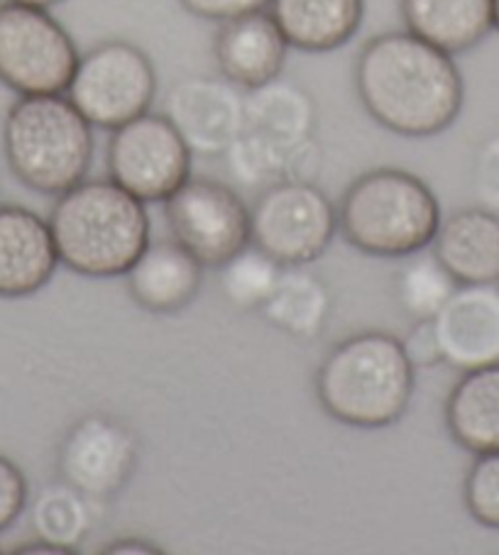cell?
Listing matches in <instances>:
<instances>
[{"label": "cell", "instance_id": "7", "mask_svg": "<svg viewBox=\"0 0 499 555\" xmlns=\"http://www.w3.org/2000/svg\"><path fill=\"white\" fill-rule=\"evenodd\" d=\"M66 99L93 128L111 132L152 111L157 69L138 44L105 40L79 56Z\"/></svg>", "mask_w": 499, "mask_h": 555}, {"label": "cell", "instance_id": "35", "mask_svg": "<svg viewBox=\"0 0 499 555\" xmlns=\"http://www.w3.org/2000/svg\"><path fill=\"white\" fill-rule=\"evenodd\" d=\"M17 3H25V5H37V8H54L64 3V0H17Z\"/></svg>", "mask_w": 499, "mask_h": 555}, {"label": "cell", "instance_id": "25", "mask_svg": "<svg viewBox=\"0 0 499 555\" xmlns=\"http://www.w3.org/2000/svg\"><path fill=\"white\" fill-rule=\"evenodd\" d=\"M458 282L450 276L434 253H417L407 257V264L397 272L395 294L399 309L414 321H434L444 309Z\"/></svg>", "mask_w": 499, "mask_h": 555}, {"label": "cell", "instance_id": "20", "mask_svg": "<svg viewBox=\"0 0 499 555\" xmlns=\"http://www.w3.org/2000/svg\"><path fill=\"white\" fill-rule=\"evenodd\" d=\"M456 446L479 455L499 451V365L463 372L444 409Z\"/></svg>", "mask_w": 499, "mask_h": 555}, {"label": "cell", "instance_id": "10", "mask_svg": "<svg viewBox=\"0 0 499 555\" xmlns=\"http://www.w3.org/2000/svg\"><path fill=\"white\" fill-rule=\"evenodd\" d=\"M165 218L177 241L206 270H218L250 245V206L218 179L191 177L165 201Z\"/></svg>", "mask_w": 499, "mask_h": 555}, {"label": "cell", "instance_id": "31", "mask_svg": "<svg viewBox=\"0 0 499 555\" xmlns=\"http://www.w3.org/2000/svg\"><path fill=\"white\" fill-rule=\"evenodd\" d=\"M475 191L483 206L499 214V138L479 150L475 165Z\"/></svg>", "mask_w": 499, "mask_h": 555}, {"label": "cell", "instance_id": "1", "mask_svg": "<svg viewBox=\"0 0 499 555\" xmlns=\"http://www.w3.org/2000/svg\"><path fill=\"white\" fill-rule=\"evenodd\" d=\"M355 91L378 126L411 140L446 132L465 103V81L453 54L409 30L380 33L362 44Z\"/></svg>", "mask_w": 499, "mask_h": 555}, {"label": "cell", "instance_id": "21", "mask_svg": "<svg viewBox=\"0 0 499 555\" xmlns=\"http://www.w3.org/2000/svg\"><path fill=\"white\" fill-rule=\"evenodd\" d=\"M319 111L304 86L277 76L270 83L245 91V128L290 150L314 138Z\"/></svg>", "mask_w": 499, "mask_h": 555}, {"label": "cell", "instance_id": "22", "mask_svg": "<svg viewBox=\"0 0 499 555\" xmlns=\"http://www.w3.org/2000/svg\"><path fill=\"white\" fill-rule=\"evenodd\" d=\"M333 299L319 274L304 267H284L274 292L260 309L277 331L299 340H316L331 319Z\"/></svg>", "mask_w": 499, "mask_h": 555}, {"label": "cell", "instance_id": "15", "mask_svg": "<svg viewBox=\"0 0 499 555\" xmlns=\"http://www.w3.org/2000/svg\"><path fill=\"white\" fill-rule=\"evenodd\" d=\"M290 50L292 47L284 40L270 11H257L220 23L214 37L218 72L240 91H253L277 79Z\"/></svg>", "mask_w": 499, "mask_h": 555}, {"label": "cell", "instance_id": "16", "mask_svg": "<svg viewBox=\"0 0 499 555\" xmlns=\"http://www.w3.org/2000/svg\"><path fill=\"white\" fill-rule=\"evenodd\" d=\"M204 270L177 241H150L125 274V284L142 311L179 313L199 296Z\"/></svg>", "mask_w": 499, "mask_h": 555}, {"label": "cell", "instance_id": "6", "mask_svg": "<svg viewBox=\"0 0 499 555\" xmlns=\"http://www.w3.org/2000/svg\"><path fill=\"white\" fill-rule=\"evenodd\" d=\"M79 47L50 8L0 5V83L17 95L66 93Z\"/></svg>", "mask_w": 499, "mask_h": 555}, {"label": "cell", "instance_id": "11", "mask_svg": "<svg viewBox=\"0 0 499 555\" xmlns=\"http://www.w3.org/2000/svg\"><path fill=\"white\" fill-rule=\"evenodd\" d=\"M140 463V438L108 414H86L66 430L56 453L60 480L91 502L113 500L132 480Z\"/></svg>", "mask_w": 499, "mask_h": 555}, {"label": "cell", "instance_id": "24", "mask_svg": "<svg viewBox=\"0 0 499 555\" xmlns=\"http://www.w3.org/2000/svg\"><path fill=\"white\" fill-rule=\"evenodd\" d=\"M284 267L250 243L218 267V286L235 311H257L270 299Z\"/></svg>", "mask_w": 499, "mask_h": 555}, {"label": "cell", "instance_id": "33", "mask_svg": "<svg viewBox=\"0 0 499 555\" xmlns=\"http://www.w3.org/2000/svg\"><path fill=\"white\" fill-rule=\"evenodd\" d=\"M103 555H159L165 553L159 548V545H155L152 541H145V539H118L113 541L111 545H105V548L101 551Z\"/></svg>", "mask_w": 499, "mask_h": 555}, {"label": "cell", "instance_id": "27", "mask_svg": "<svg viewBox=\"0 0 499 555\" xmlns=\"http://www.w3.org/2000/svg\"><path fill=\"white\" fill-rule=\"evenodd\" d=\"M463 502L470 519L499 531V451L475 455L463 482Z\"/></svg>", "mask_w": 499, "mask_h": 555}, {"label": "cell", "instance_id": "36", "mask_svg": "<svg viewBox=\"0 0 499 555\" xmlns=\"http://www.w3.org/2000/svg\"><path fill=\"white\" fill-rule=\"evenodd\" d=\"M492 27L499 33V0H492Z\"/></svg>", "mask_w": 499, "mask_h": 555}, {"label": "cell", "instance_id": "17", "mask_svg": "<svg viewBox=\"0 0 499 555\" xmlns=\"http://www.w3.org/2000/svg\"><path fill=\"white\" fill-rule=\"evenodd\" d=\"M431 253L458 284H499V214L460 208L440 220Z\"/></svg>", "mask_w": 499, "mask_h": 555}, {"label": "cell", "instance_id": "3", "mask_svg": "<svg viewBox=\"0 0 499 555\" xmlns=\"http://www.w3.org/2000/svg\"><path fill=\"white\" fill-rule=\"evenodd\" d=\"M414 379L405 343L385 331H362L335 343L321 360L316 397L343 426L389 428L409 411Z\"/></svg>", "mask_w": 499, "mask_h": 555}, {"label": "cell", "instance_id": "29", "mask_svg": "<svg viewBox=\"0 0 499 555\" xmlns=\"http://www.w3.org/2000/svg\"><path fill=\"white\" fill-rule=\"evenodd\" d=\"M189 15L208 23H228L240 15L267 11L270 0H179Z\"/></svg>", "mask_w": 499, "mask_h": 555}, {"label": "cell", "instance_id": "34", "mask_svg": "<svg viewBox=\"0 0 499 555\" xmlns=\"http://www.w3.org/2000/svg\"><path fill=\"white\" fill-rule=\"evenodd\" d=\"M15 555H37V553H47V555H74L69 548H64V545H56V543H50V541H30L25 545H17V548L13 551Z\"/></svg>", "mask_w": 499, "mask_h": 555}, {"label": "cell", "instance_id": "12", "mask_svg": "<svg viewBox=\"0 0 499 555\" xmlns=\"http://www.w3.org/2000/svg\"><path fill=\"white\" fill-rule=\"evenodd\" d=\"M165 113L201 157H223L245 130V95L223 76L181 79L167 95Z\"/></svg>", "mask_w": 499, "mask_h": 555}, {"label": "cell", "instance_id": "30", "mask_svg": "<svg viewBox=\"0 0 499 555\" xmlns=\"http://www.w3.org/2000/svg\"><path fill=\"white\" fill-rule=\"evenodd\" d=\"M323 169V150L319 140L309 138L299 145L290 147L284 165V181H302V184H316Z\"/></svg>", "mask_w": 499, "mask_h": 555}, {"label": "cell", "instance_id": "18", "mask_svg": "<svg viewBox=\"0 0 499 555\" xmlns=\"http://www.w3.org/2000/svg\"><path fill=\"white\" fill-rule=\"evenodd\" d=\"M267 11L292 50L325 54L360 33L364 0H270Z\"/></svg>", "mask_w": 499, "mask_h": 555}, {"label": "cell", "instance_id": "28", "mask_svg": "<svg viewBox=\"0 0 499 555\" xmlns=\"http://www.w3.org/2000/svg\"><path fill=\"white\" fill-rule=\"evenodd\" d=\"M27 500H30V487L25 473L11 457L0 455V533L21 519Z\"/></svg>", "mask_w": 499, "mask_h": 555}, {"label": "cell", "instance_id": "32", "mask_svg": "<svg viewBox=\"0 0 499 555\" xmlns=\"http://www.w3.org/2000/svg\"><path fill=\"white\" fill-rule=\"evenodd\" d=\"M401 343H405L407 358L411 365H414V370H421V367L431 370L444 362V352H440V346H438L434 321H417L414 328L409 331V336Z\"/></svg>", "mask_w": 499, "mask_h": 555}, {"label": "cell", "instance_id": "4", "mask_svg": "<svg viewBox=\"0 0 499 555\" xmlns=\"http://www.w3.org/2000/svg\"><path fill=\"white\" fill-rule=\"evenodd\" d=\"M440 204L424 179L378 167L350 181L338 204V231L362 255L407 260L426 250L440 225Z\"/></svg>", "mask_w": 499, "mask_h": 555}, {"label": "cell", "instance_id": "9", "mask_svg": "<svg viewBox=\"0 0 499 555\" xmlns=\"http://www.w3.org/2000/svg\"><path fill=\"white\" fill-rule=\"evenodd\" d=\"M194 152L167 118V113H142L111 130L105 145L108 179L142 204H165L191 179Z\"/></svg>", "mask_w": 499, "mask_h": 555}, {"label": "cell", "instance_id": "8", "mask_svg": "<svg viewBox=\"0 0 499 555\" xmlns=\"http://www.w3.org/2000/svg\"><path fill=\"white\" fill-rule=\"evenodd\" d=\"M338 208L316 184L277 181L250 206V243L282 267H306L329 250Z\"/></svg>", "mask_w": 499, "mask_h": 555}, {"label": "cell", "instance_id": "26", "mask_svg": "<svg viewBox=\"0 0 499 555\" xmlns=\"http://www.w3.org/2000/svg\"><path fill=\"white\" fill-rule=\"evenodd\" d=\"M286 152L290 150L274 145V142L245 128L233 140V145L226 150L223 157L228 162L230 175L240 184L263 191L277 184V181H284Z\"/></svg>", "mask_w": 499, "mask_h": 555}, {"label": "cell", "instance_id": "5", "mask_svg": "<svg viewBox=\"0 0 499 555\" xmlns=\"http://www.w3.org/2000/svg\"><path fill=\"white\" fill-rule=\"evenodd\" d=\"M93 130L66 93L17 95L3 122L5 162L23 186L60 196L89 177Z\"/></svg>", "mask_w": 499, "mask_h": 555}, {"label": "cell", "instance_id": "2", "mask_svg": "<svg viewBox=\"0 0 499 555\" xmlns=\"http://www.w3.org/2000/svg\"><path fill=\"white\" fill-rule=\"evenodd\" d=\"M145 206L113 179H84L64 191L47 218L60 262L91 280L125 276L152 241Z\"/></svg>", "mask_w": 499, "mask_h": 555}, {"label": "cell", "instance_id": "14", "mask_svg": "<svg viewBox=\"0 0 499 555\" xmlns=\"http://www.w3.org/2000/svg\"><path fill=\"white\" fill-rule=\"evenodd\" d=\"M50 223L25 206H0V299L42 292L60 267Z\"/></svg>", "mask_w": 499, "mask_h": 555}, {"label": "cell", "instance_id": "23", "mask_svg": "<svg viewBox=\"0 0 499 555\" xmlns=\"http://www.w3.org/2000/svg\"><path fill=\"white\" fill-rule=\"evenodd\" d=\"M30 519L37 539L79 553V545L93 529L91 500L60 480L37 494Z\"/></svg>", "mask_w": 499, "mask_h": 555}, {"label": "cell", "instance_id": "19", "mask_svg": "<svg viewBox=\"0 0 499 555\" xmlns=\"http://www.w3.org/2000/svg\"><path fill=\"white\" fill-rule=\"evenodd\" d=\"M405 30L448 54L473 50L492 27V0H399Z\"/></svg>", "mask_w": 499, "mask_h": 555}, {"label": "cell", "instance_id": "13", "mask_svg": "<svg viewBox=\"0 0 499 555\" xmlns=\"http://www.w3.org/2000/svg\"><path fill=\"white\" fill-rule=\"evenodd\" d=\"M444 362L458 372L499 365V284H458L434 319Z\"/></svg>", "mask_w": 499, "mask_h": 555}]
</instances>
